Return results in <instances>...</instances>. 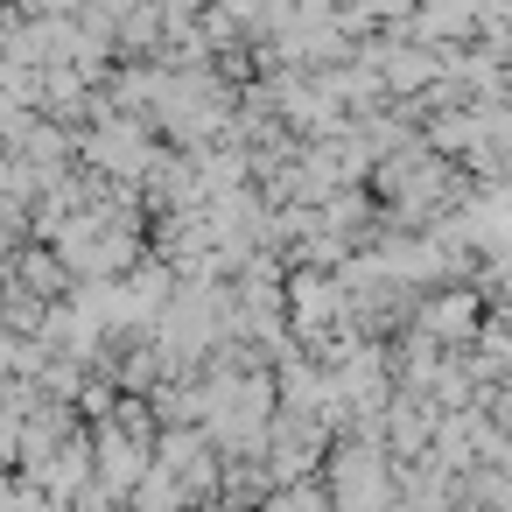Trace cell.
<instances>
[{"mask_svg": "<svg viewBox=\"0 0 512 512\" xmlns=\"http://www.w3.org/2000/svg\"><path fill=\"white\" fill-rule=\"evenodd\" d=\"M477 309H470V295H449V302H435L428 309V323H435V337H463V323H470Z\"/></svg>", "mask_w": 512, "mask_h": 512, "instance_id": "1", "label": "cell"}]
</instances>
